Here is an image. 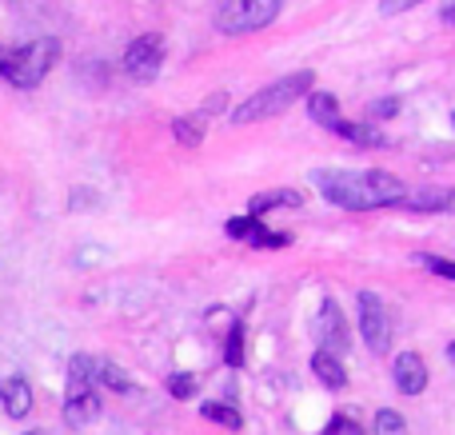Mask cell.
<instances>
[{"label":"cell","instance_id":"6da1fadb","mask_svg":"<svg viewBox=\"0 0 455 435\" xmlns=\"http://www.w3.org/2000/svg\"><path fill=\"white\" fill-rule=\"evenodd\" d=\"M323 200L347 212H376V208L400 204L403 184L392 172H315Z\"/></svg>","mask_w":455,"mask_h":435},{"label":"cell","instance_id":"7a4b0ae2","mask_svg":"<svg viewBox=\"0 0 455 435\" xmlns=\"http://www.w3.org/2000/svg\"><path fill=\"white\" fill-rule=\"evenodd\" d=\"M315 84V72H288V76L272 80L267 88H259V92H251L243 104H235L232 108V124L243 128V124H259V120L267 116H280V112H288L291 104H299L307 92H312Z\"/></svg>","mask_w":455,"mask_h":435},{"label":"cell","instance_id":"3957f363","mask_svg":"<svg viewBox=\"0 0 455 435\" xmlns=\"http://www.w3.org/2000/svg\"><path fill=\"white\" fill-rule=\"evenodd\" d=\"M60 60V40L40 36L20 48H0V76L12 88H36Z\"/></svg>","mask_w":455,"mask_h":435},{"label":"cell","instance_id":"277c9868","mask_svg":"<svg viewBox=\"0 0 455 435\" xmlns=\"http://www.w3.org/2000/svg\"><path fill=\"white\" fill-rule=\"evenodd\" d=\"M283 0H224L216 8V28L224 36H243V32H259L280 16Z\"/></svg>","mask_w":455,"mask_h":435},{"label":"cell","instance_id":"5b68a950","mask_svg":"<svg viewBox=\"0 0 455 435\" xmlns=\"http://www.w3.org/2000/svg\"><path fill=\"white\" fill-rule=\"evenodd\" d=\"M355 304H360V336H363V344H368L376 356H387V348H392V320H387L384 300H379L376 292H360L355 296Z\"/></svg>","mask_w":455,"mask_h":435},{"label":"cell","instance_id":"8992f818","mask_svg":"<svg viewBox=\"0 0 455 435\" xmlns=\"http://www.w3.org/2000/svg\"><path fill=\"white\" fill-rule=\"evenodd\" d=\"M312 336H315V344H320V352H331V356H344L347 344H352V336H347V320H344V312H339V304L331 300V296L320 304V312H315Z\"/></svg>","mask_w":455,"mask_h":435},{"label":"cell","instance_id":"52a82bcc","mask_svg":"<svg viewBox=\"0 0 455 435\" xmlns=\"http://www.w3.org/2000/svg\"><path fill=\"white\" fill-rule=\"evenodd\" d=\"M160 64H164V36L148 32V36H136L132 44H128V52H124V72L128 76L152 80L160 72Z\"/></svg>","mask_w":455,"mask_h":435},{"label":"cell","instance_id":"ba28073f","mask_svg":"<svg viewBox=\"0 0 455 435\" xmlns=\"http://www.w3.org/2000/svg\"><path fill=\"white\" fill-rule=\"evenodd\" d=\"M392 380L395 388L403 392V396H419V392L427 388V364L419 352H400L392 364Z\"/></svg>","mask_w":455,"mask_h":435},{"label":"cell","instance_id":"9c48e42d","mask_svg":"<svg viewBox=\"0 0 455 435\" xmlns=\"http://www.w3.org/2000/svg\"><path fill=\"white\" fill-rule=\"evenodd\" d=\"M0 407H4L8 420H24L32 412V384L24 376H8L0 380Z\"/></svg>","mask_w":455,"mask_h":435},{"label":"cell","instance_id":"30bf717a","mask_svg":"<svg viewBox=\"0 0 455 435\" xmlns=\"http://www.w3.org/2000/svg\"><path fill=\"white\" fill-rule=\"evenodd\" d=\"M411 212H455V188H416L400 200Z\"/></svg>","mask_w":455,"mask_h":435},{"label":"cell","instance_id":"8fae6325","mask_svg":"<svg viewBox=\"0 0 455 435\" xmlns=\"http://www.w3.org/2000/svg\"><path fill=\"white\" fill-rule=\"evenodd\" d=\"M312 372H315V380H320L323 388H331V392L347 388V368H344V360L331 356V352H320V348H315V356H312Z\"/></svg>","mask_w":455,"mask_h":435},{"label":"cell","instance_id":"7c38bea8","mask_svg":"<svg viewBox=\"0 0 455 435\" xmlns=\"http://www.w3.org/2000/svg\"><path fill=\"white\" fill-rule=\"evenodd\" d=\"M92 376H96V384H100V388L116 392V396H132V392H136L132 376H128L120 364H112V360H92Z\"/></svg>","mask_w":455,"mask_h":435},{"label":"cell","instance_id":"4fadbf2b","mask_svg":"<svg viewBox=\"0 0 455 435\" xmlns=\"http://www.w3.org/2000/svg\"><path fill=\"white\" fill-rule=\"evenodd\" d=\"M96 415H100V396H96V392L64 399V423H68V428H88Z\"/></svg>","mask_w":455,"mask_h":435},{"label":"cell","instance_id":"5bb4252c","mask_svg":"<svg viewBox=\"0 0 455 435\" xmlns=\"http://www.w3.org/2000/svg\"><path fill=\"white\" fill-rule=\"evenodd\" d=\"M304 204V196H299L296 188H275V192H259V196H251L248 204V216H264V212H275V208H299Z\"/></svg>","mask_w":455,"mask_h":435},{"label":"cell","instance_id":"9a60e30c","mask_svg":"<svg viewBox=\"0 0 455 435\" xmlns=\"http://www.w3.org/2000/svg\"><path fill=\"white\" fill-rule=\"evenodd\" d=\"M96 388V376H92V356H72L68 360V399L72 396H88Z\"/></svg>","mask_w":455,"mask_h":435},{"label":"cell","instance_id":"2e32d148","mask_svg":"<svg viewBox=\"0 0 455 435\" xmlns=\"http://www.w3.org/2000/svg\"><path fill=\"white\" fill-rule=\"evenodd\" d=\"M331 132L347 136L352 144H368V148H387V144H392L384 132H376V128H368V124H352V120H336V124H331Z\"/></svg>","mask_w":455,"mask_h":435},{"label":"cell","instance_id":"e0dca14e","mask_svg":"<svg viewBox=\"0 0 455 435\" xmlns=\"http://www.w3.org/2000/svg\"><path fill=\"white\" fill-rule=\"evenodd\" d=\"M304 100H307V112H312V120H315V124L331 128V124H336V120H339V100H336V96H331V92H315V88H312V92H307Z\"/></svg>","mask_w":455,"mask_h":435},{"label":"cell","instance_id":"ac0fdd59","mask_svg":"<svg viewBox=\"0 0 455 435\" xmlns=\"http://www.w3.org/2000/svg\"><path fill=\"white\" fill-rule=\"evenodd\" d=\"M172 136L180 144H188V148H196V144L204 140V116H176L172 120Z\"/></svg>","mask_w":455,"mask_h":435},{"label":"cell","instance_id":"d6986e66","mask_svg":"<svg viewBox=\"0 0 455 435\" xmlns=\"http://www.w3.org/2000/svg\"><path fill=\"white\" fill-rule=\"evenodd\" d=\"M200 415H204V420H212V423H220V428H228V431H240L243 428V415L235 412L232 404H204V407H200Z\"/></svg>","mask_w":455,"mask_h":435},{"label":"cell","instance_id":"ffe728a7","mask_svg":"<svg viewBox=\"0 0 455 435\" xmlns=\"http://www.w3.org/2000/svg\"><path fill=\"white\" fill-rule=\"evenodd\" d=\"M371 431H376V435H408V420H403L400 412H392V407H379Z\"/></svg>","mask_w":455,"mask_h":435},{"label":"cell","instance_id":"44dd1931","mask_svg":"<svg viewBox=\"0 0 455 435\" xmlns=\"http://www.w3.org/2000/svg\"><path fill=\"white\" fill-rule=\"evenodd\" d=\"M224 364H228V368H240V364H243V324H232V328H228Z\"/></svg>","mask_w":455,"mask_h":435},{"label":"cell","instance_id":"7402d4cb","mask_svg":"<svg viewBox=\"0 0 455 435\" xmlns=\"http://www.w3.org/2000/svg\"><path fill=\"white\" fill-rule=\"evenodd\" d=\"M416 264H424L432 276H443V280H455V260H448V256H432V252H419Z\"/></svg>","mask_w":455,"mask_h":435},{"label":"cell","instance_id":"603a6c76","mask_svg":"<svg viewBox=\"0 0 455 435\" xmlns=\"http://www.w3.org/2000/svg\"><path fill=\"white\" fill-rule=\"evenodd\" d=\"M168 396L172 399H192L196 396V376H188V372L168 376Z\"/></svg>","mask_w":455,"mask_h":435},{"label":"cell","instance_id":"cb8c5ba5","mask_svg":"<svg viewBox=\"0 0 455 435\" xmlns=\"http://www.w3.org/2000/svg\"><path fill=\"white\" fill-rule=\"evenodd\" d=\"M251 244H256V248H288L291 236H288V232H267V228H259L256 236H251Z\"/></svg>","mask_w":455,"mask_h":435},{"label":"cell","instance_id":"d4e9b609","mask_svg":"<svg viewBox=\"0 0 455 435\" xmlns=\"http://www.w3.org/2000/svg\"><path fill=\"white\" fill-rule=\"evenodd\" d=\"M323 435H363V428L352 420V415H336V420L323 428Z\"/></svg>","mask_w":455,"mask_h":435},{"label":"cell","instance_id":"484cf974","mask_svg":"<svg viewBox=\"0 0 455 435\" xmlns=\"http://www.w3.org/2000/svg\"><path fill=\"white\" fill-rule=\"evenodd\" d=\"M395 112H400V100H395V96H384V100L368 104V116L371 120H387V116H395Z\"/></svg>","mask_w":455,"mask_h":435},{"label":"cell","instance_id":"4316f807","mask_svg":"<svg viewBox=\"0 0 455 435\" xmlns=\"http://www.w3.org/2000/svg\"><path fill=\"white\" fill-rule=\"evenodd\" d=\"M424 0H379V12L384 16H400V12H408V8H419Z\"/></svg>","mask_w":455,"mask_h":435},{"label":"cell","instance_id":"83f0119b","mask_svg":"<svg viewBox=\"0 0 455 435\" xmlns=\"http://www.w3.org/2000/svg\"><path fill=\"white\" fill-rule=\"evenodd\" d=\"M224 104H228V96H224V92H216V96H212V100H204V108H200V112H196V116H204V120H208V116H212V112H220V108H224Z\"/></svg>","mask_w":455,"mask_h":435},{"label":"cell","instance_id":"f1b7e54d","mask_svg":"<svg viewBox=\"0 0 455 435\" xmlns=\"http://www.w3.org/2000/svg\"><path fill=\"white\" fill-rule=\"evenodd\" d=\"M440 16H443V24H455V0H451V4H448V8H443V12H440Z\"/></svg>","mask_w":455,"mask_h":435},{"label":"cell","instance_id":"f546056e","mask_svg":"<svg viewBox=\"0 0 455 435\" xmlns=\"http://www.w3.org/2000/svg\"><path fill=\"white\" fill-rule=\"evenodd\" d=\"M448 356H451V364H455V340L448 344Z\"/></svg>","mask_w":455,"mask_h":435},{"label":"cell","instance_id":"4dcf8cb0","mask_svg":"<svg viewBox=\"0 0 455 435\" xmlns=\"http://www.w3.org/2000/svg\"><path fill=\"white\" fill-rule=\"evenodd\" d=\"M24 435H40V431H24Z\"/></svg>","mask_w":455,"mask_h":435},{"label":"cell","instance_id":"1f68e13d","mask_svg":"<svg viewBox=\"0 0 455 435\" xmlns=\"http://www.w3.org/2000/svg\"><path fill=\"white\" fill-rule=\"evenodd\" d=\"M451 124H455V112H451Z\"/></svg>","mask_w":455,"mask_h":435}]
</instances>
